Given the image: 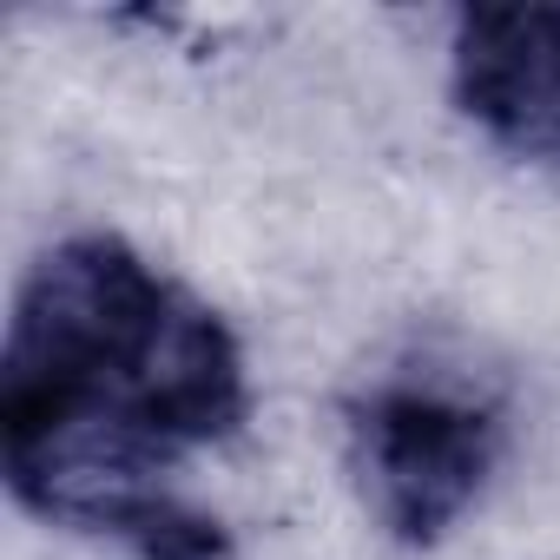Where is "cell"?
<instances>
[{"instance_id":"6da1fadb","label":"cell","mask_w":560,"mask_h":560,"mask_svg":"<svg viewBox=\"0 0 560 560\" xmlns=\"http://www.w3.org/2000/svg\"><path fill=\"white\" fill-rule=\"evenodd\" d=\"M250 409L237 337L126 237L54 244L14 298L0 357L8 488L132 560H224V527L159 468L224 442Z\"/></svg>"},{"instance_id":"7a4b0ae2","label":"cell","mask_w":560,"mask_h":560,"mask_svg":"<svg viewBox=\"0 0 560 560\" xmlns=\"http://www.w3.org/2000/svg\"><path fill=\"white\" fill-rule=\"evenodd\" d=\"M494 462H501L494 409L442 383H383L350 416L357 488L402 547H435L481 501Z\"/></svg>"},{"instance_id":"3957f363","label":"cell","mask_w":560,"mask_h":560,"mask_svg":"<svg viewBox=\"0 0 560 560\" xmlns=\"http://www.w3.org/2000/svg\"><path fill=\"white\" fill-rule=\"evenodd\" d=\"M455 100L494 145L560 165V8H468L455 21Z\"/></svg>"}]
</instances>
